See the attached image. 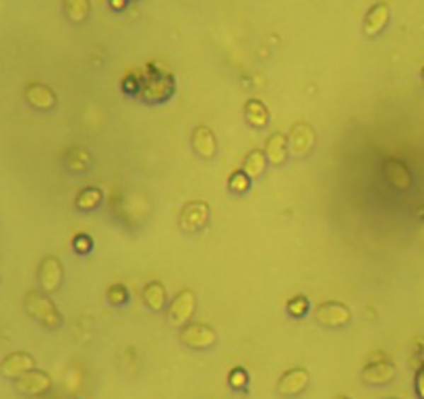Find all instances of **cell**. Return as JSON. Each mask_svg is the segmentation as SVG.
Wrapping results in <instances>:
<instances>
[{
    "instance_id": "cell-14",
    "label": "cell",
    "mask_w": 424,
    "mask_h": 399,
    "mask_svg": "<svg viewBox=\"0 0 424 399\" xmlns=\"http://www.w3.org/2000/svg\"><path fill=\"white\" fill-rule=\"evenodd\" d=\"M33 369H35V358L27 352H13L0 364V373L6 378H19L21 374L29 373Z\"/></svg>"
},
{
    "instance_id": "cell-3",
    "label": "cell",
    "mask_w": 424,
    "mask_h": 399,
    "mask_svg": "<svg viewBox=\"0 0 424 399\" xmlns=\"http://www.w3.org/2000/svg\"><path fill=\"white\" fill-rule=\"evenodd\" d=\"M195 311H197V294L186 288L172 298V302L166 308V317L172 327H185L190 323Z\"/></svg>"
},
{
    "instance_id": "cell-25",
    "label": "cell",
    "mask_w": 424,
    "mask_h": 399,
    "mask_svg": "<svg viewBox=\"0 0 424 399\" xmlns=\"http://www.w3.org/2000/svg\"><path fill=\"white\" fill-rule=\"evenodd\" d=\"M129 298H131V294H129L125 284H114V286L108 288V302L112 306H125L129 302Z\"/></svg>"
},
{
    "instance_id": "cell-2",
    "label": "cell",
    "mask_w": 424,
    "mask_h": 399,
    "mask_svg": "<svg viewBox=\"0 0 424 399\" xmlns=\"http://www.w3.org/2000/svg\"><path fill=\"white\" fill-rule=\"evenodd\" d=\"M23 306H25V313L33 320H38L42 327L56 331L62 327V315L58 311V306L52 302V298L46 292H40V290H31L27 292L25 300H23Z\"/></svg>"
},
{
    "instance_id": "cell-13",
    "label": "cell",
    "mask_w": 424,
    "mask_h": 399,
    "mask_svg": "<svg viewBox=\"0 0 424 399\" xmlns=\"http://www.w3.org/2000/svg\"><path fill=\"white\" fill-rule=\"evenodd\" d=\"M190 145L197 158L203 161H212L217 156V137L207 125H197L190 134Z\"/></svg>"
},
{
    "instance_id": "cell-34",
    "label": "cell",
    "mask_w": 424,
    "mask_h": 399,
    "mask_svg": "<svg viewBox=\"0 0 424 399\" xmlns=\"http://www.w3.org/2000/svg\"><path fill=\"white\" fill-rule=\"evenodd\" d=\"M423 77H424V69H423Z\"/></svg>"
},
{
    "instance_id": "cell-23",
    "label": "cell",
    "mask_w": 424,
    "mask_h": 399,
    "mask_svg": "<svg viewBox=\"0 0 424 399\" xmlns=\"http://www.w3.org/2000/svg\"><path fill=\"white\" fill-rule=\"evenodd\" d=\"M91 11L89 0H64V15L69 17L71 23H83L87 21Z\"/></svg>"
},
{
    "instance_id": "cell-19",
    "label": "cell",
    "mask_w": 424,
    "mask_h": 399,
    "mask_svg": "<svg viewBox=\"0 0 424 399\" xmlns=\"http://www.w3.org/2000/svg\"><path fill=\"white\" fill-rule=\"evenodd\" d=\"M91 161H93L91 154L87 149H83V147H69L67 154H64V166L73 174L87 172L91 168Z\"/></svg>"
},
{
    "instance_id": "cell-32",
    "label": "cell",
    "mask_w": 424,
    "mask_h": 399,
    "mask_svg": "<svg viewBox=\"0 0 424 399\" xmlns=\"http://www.w3.org/2000/svg\"><path fill=\"white\" fill-rule=\"evenodd\" d=\"M336 399H352V398H348V395H338Z\"/></svg>"
},
{
    "instance_id": "cell-8",
    "label": "cell",
    "mask_w": 424,
    "mask_h": 399,
    "mask_svg": "<svg viewBox=\"0 0 424 399\" xmlns=\"http://www.w3.org/2000/svg\"><path fill=\"white\" fill-rule=\"evenodd\" d=\"M62 279H64V267H62V261H60L58 257H54V255L44 257L40 267H38V282H40L42 292H58L60 286H62Z\"/></svg>"
},
{
    "instance_id": "cell-29",
    "label": "cell",
    "mask_w": 424,
    "mask_h": 399,
    "mask_svg": "<svg viewBox=\"0 0 424 399\" xmlns=\"http://www.w3.org/2000/svg\"><path fill=\"white\" fill-rule=\"evenodd\" d=\"M414 391H416V398L424 399V362L420 364V369L416 371V376H414Z\"/></svg>"
},
{
    "instance_id": "cell-31",
    "label": "cell",
    "mask_w": 424,
    "mask_h": 399,
    "mask_svg": "<svg viewBox=\"0 0 424 399\" xmlns=\"http://www.w3.org/2000/svg\"><path fill=\"white\" fill-rule=\"evenodd\" d=\"M127 2H129V0H110V6H112L114 11H122V8L127 6Z\"/></svg>"
},
{
    "instance_id": "cell-22",
    "label": "cell",
    "mask_w": 424,
    "mask_h": 399,
    "mask_svg": "<svg viewBox=\"0 0 424 399\" xmlns=\"http://www.w3.org/2000/svg\"><path fill=\"white\" fill-rule=\"evenodd\" d=\"M102 201H104V192L100 188L87 187L79 192V197L75 201V207L79 212H93V209H98L102 205Z\"/></svg>"
},
{
    "instance_id": "cell-9",
    "label": "cell",
    "mask_w": 424,
    "mask_h": 399,
    "mask_svg": "<svg viewBox=\"0 0 424 399\" xmlns=\"http://www.w3.org/2000/svg\"><path fill=\"white\" fill-rule=\"evenodd\" d=\"M381 174L387 180V185L398 190H410L414 187V176L410 168L398 158H387L381 163Z\"/></svg>"
},
{
    "instance_id": "cell-33",
    "label": "cell",
    "mask_w": 424,
    "mask_h": 399,
    "mask_svg": "<svg viewBox=\"0 0 424 399\" xmlns=\"http://www.w3.org/2000/svg\"><path fill=\"white\" fill-rule=\"evenodd\" d=\"M383 399H399V398H383Z\"/></svg>"
},
{
    "instance_id": "cell-26",
    "label": "cell",
    "mask_w": 424,
    "mask_h": 399,
    "mask_svg": "<svg viewBox=\"0 0 424 399\" xmlns=\"http://www.w3.org/2000/svg\"><path fill=\"white\" fill-rule=\"evenodd\" d=\"M251 183H253V180H251L242 170H236V172L230 176V180H228V188H230V192H234V195H244V192H248Z\"/></svg>"
},
{
    "instance_id": "cell-15",
    "label": "cell",
    "mask_w": 424,
    "mask_h": 399,
    "mask_svg": "<svg viewBox=\"0 0 424 399\" xmlns=\"http://www.w3.org/2000/svg\"><path fill=\"white\" fill-rule=\"evenodd\" d=\"M25 102L31 108L40 110V112H50L58 104L56 93H54L48 85H44V83H31V85H27Z\"/></svg>"
},
{
    "instance_id": "cell-20",
    "label": "cell",
    "mask_w": 424,
    "mask_h": 399,
    "mask_svg": "<svg viewBox=\"0 0 424 399\" xmlns=\"http://www.w3.org/2000/svg\"><path fill=\"white\" fill-rule=\"evenodd\" d=\"M143 302L149 311L154 313H161L166 308V302H168V294L161 282H149L145 288H143Z\"/></svg>"
},
{
    "instance_id": "cell-6",
    "label": "cell",
    "mask_w": 424,
    "mask_h": 399,
    "mask_svg": "<svg viewBox=\"0 0 424 399\" xmlns=\"http://www.w3.org/2000/svg\"><path fill=\"white\" fill-rule=\"evenodd\" d=\"M212 209L205 201H188L183 205L181 215H178V226L186 234H195L205 230V226L210 224Z\"/></svg>"
},
{
    "instance_id": "cell-28",
    "label": "cell",
    "mask_w": 424,
    "mask_h": 399,
    "mask_svg": "<svg viewBox=\"0 0 424 399\" xmlns=\"http://www.w3.org/2000/svg\"><path fill=\"white\" fill-rule=\"evenodd\" d=\"M228 383L234 387V389H244L246 385H248V373L244 371V369H240V366H236L232 373H230V376H228Z\"/></svg>"
},
{
    "instance_id": "cell-1",
    "label": "cell",
    "mask_w": 424,
    "mask_h": 399,
    "mask_svg": "<svg viewBox=\"0 0 424 399\" xmlns=\"http://www.w3.org/2000/svg\"><path fill=\"white\" fill-rule=\"evenodd\" d=\"M174 89H176L174 77L156 64H149L145 71V77L141 79L139 96L145 104H161L172 98Z\"/></svg>"
},
{
    "instance_id": "cell-12",
    "label": "cell",
    "mask_w": 424,
    "mask_h": 399,
    "mask_svg": "<svg viewBox=\"0 0 424 399\" xmlns=\"http://www.w3.org/2000/svg\"><path fill=\"white\" fill-rule=\"evenodd\" d=\"M396 374H398V369L391 360H374L360 371V378L369 387H383V385H389L396 378Z\"/></svg>"
},
{
    "instance_id": "cell-27",
    "label": "cell",
    "mask_w": 424,
    "mask_h": 399,
    "mask_svg": "<svg viewBox=\"0 0 424 399\" xmlns=\"http://www.w3.org/2000/svg\"><path fill=\"white\" fill-rule=\"evenodd\" d=\"M73 248L79 255H89L93 250V240H91V236H87V234H77L73 238Z\"/></svg>"
},
{
    "instance_id": "cell-16",
    "label": "cell",
    "mask_w": 424,
    "mask_h": 399,
    "mask_svg": "<svg viewBox=\"0 0 424 399\" xmlns=\"http://www.w3.org/2000/svg\"><path fill=\"white\" fill-rule=\"evenodd\" d=\"M265 156L267 161L271 166H284L290 158V149H288V137L280 131L271 133L265 141Z\"/></svg>"
},
{
    "instance_id": "cell-24",
    "label": "cell",
    "mask_w": 424,
    "mask_h": 399,
    "mask_svg": "<svg viewBox=\"0 0 424 399\" xmlns=\"http://www.w3.org/2000/svg\"><path fill=\"white\" fill-rule=\"evenodd\" d=\"M286 311H288V315L294 317V319H302V317L309 315V311H311V302H309V298H306L304 294H296L294 298L288 300Z\"/></svg>"
},
{
    "instance_id": "cell-10",
    "label": "cell",
    "mask_w": 424,
    "mask_h": 399,
    "mask_svg": "<svg viewBox=\"0 0 424 399\" xmlns=\"http://www.w3.org/2000/svg\"><path fill=\"white\" fill-rule=\"evenodd\" d=\"M15 389L23 395L38 398V395H44L52 389V378L48 376V373L33 369L29 373L21 374L19 378H15Z\"/></svg>"
},
{
    "instance_id": "cell-7",
    "label": "cell",
    "mask_w": 424,
    "mask_h": 399,
    "mask_svg": "<svg viewBox=\"0 0 424 399\" xmlns=\"http://www.w3.org/2000/svg\"><path fill=\"white\" fill-rule=\"evenodd\" d=\"M315 320L325 329H342L352 320V311L344 302L327 300L315 308Z\"/></svg>"
},
{
    "instance_id": "cell-21",
    "label": "cell",
    "mask_w": 424,
    "mask_h": 399,
    "mask_svg": "<svg viewBox=\"0 0 424 399\" xmlns=\"http://www.w3.org/2000/svg\"><path fill=\"white\" fill-rule=\"evenodd\" d=\"M244 118L253 129H265L269 125V110L261 100H248L244 104Z\"/></svg>"
},
{
    "instance_id": "cell-17",
    "label": "cell",
    "mask_w": 424,
    "mask_h": 399,
    "mask_svg": "<svg viewBox=\"0 0 424 399\" xmlns=\"http://www.w3.org/2000/svg\"><path fill=\"white\" fill-rule=\"evenodd\" d=\"M389 23V4L387 2H377L374 6H371V11L367 13L365 17V35L374 37L379 35L385 27Z\"/></svg>"
},
{
    "instance_id": "cell-11",
    "label": "cell",
    "mask_w": 424,
    "mask_h": 399,
    "mask_svg": "<svg viewBox=\"0 0 424 399\" xmlns=\"http://www.w3.org/2000/svg\"><path fill=\"white\" fill-rule=\"evenodd\" d=\"M311 385V373L306 369H290L280 376L277 381V393L282 398H296L304 393Z\"/></svg>"
},
{
    "instance_id": "cell-4",
    "label": "cell",
    "mask_w": 424,
    "mask_h": 399,
    "mask_svg": "<svg viewBox=\"0 0 424 399\" xmlns=\"http://www.w3.org/2000/svg\"><path fill=\"white\" fill-rule=\"evenodd\" d=\"M286 137H288L290 156H294L296 160L309 158L311 151L317 145V133H315L313 125H309V122H296V125H292L290 133L286 134Z\"/></svg>"
},
{
    "instance_id": "cell-5",
    "label": "cell",
    "mask_w": 424,
    "mask_h": 399,
    "mask_svg": "<svg viewBox=\"0 0 424 399\" xmlns=\"http://www.w3.org/2000/svg\"><path fill=\"white\" fill-rule=\"evenodd\" d=\"M178 342L190 349H210L217 342V333L207 323H188L181 327Z\"/></svg>"
},
{
    "instance_id": "cell-30",
    "label": "cell",
    "mask_w": 424,
    "mask_h": 399,
    "mask_svg": "<svg viewBox=\"0 0 424 399\" xmlns=\"http://www.w3.org/2000/svg\"><path fill=\"white\" fill-rule=\"evenodd\" d=\"M122 89H125L127 93H131V96H139V89H141V79H137L134 75L127 77V79H125V83H122Z\"/></svg>"
},
{
    "instance_id": "cell-18",
    "label": "cell",
    "mask_w": 424,
    "mask_h": 399,
    "mask_svg": "<svg viewBox=\"0 0 424 399\" xmlns=\"http://www.w3.org/2000/svg\"><path fill=\"white\" fill-rule=\"evenodd\" d=\"M267 166H269V161H267V156L263 149H253V151H248L246 154V158L242 161V172L251 178V180H257V178H261L263 174H265Z\"/></svg>"
}]
</instances>
